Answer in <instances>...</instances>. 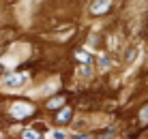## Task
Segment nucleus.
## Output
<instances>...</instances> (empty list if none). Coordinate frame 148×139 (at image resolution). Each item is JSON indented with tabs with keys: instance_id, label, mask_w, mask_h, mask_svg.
<instances>
[{
	"instance_id": "nucleus-4",
	"label": "nucleus",
	"mask_w": 148,
	"mask_h": 139,
	"mask_svg": "<svg viewBox=\"0 0 148 139\" xmlns=\"http://www.w3.org/2000/svg\"><path fill=\"white\" fill-rule=\"evenodd\" d=\"M140 120L144 122V124L148 122V105H144V107H142V111H140Z\"/></svg>"
},
{
	"instance_id": "nucleus-2",
	"label": "nucleus",
	"mask_w": 148,
	"mask_h": 139,
	"mask_svg": "<svg viewBox=\"0 0 148 139\" xmlns=\"http://www.w3.org/2000/svg\"><path fill=\"white\" fill-rule=\"evenodd\" d=\"M71 118H73V111H71L69 107H62V109L56 114V122H58V124H67V122H71Z\"/></svg>"
},
{
	"instance_id": "nucleus-3",
	"label": "nucleus",
	"mask_w": 148,
	"mask_h": 139,
	"mask_svg": "<svg viewBox=\"0 0 148 139\" xmlns=\"http://www.w3.org/2000/svg\"><path fill=\"white\" fill-rule=\"evenodd\" d=\"M62 103H64V96H56V99L47 101V107H49V109H56V107H60Z\"/></svg>"
},
{
	"instance_id": "nucleus-7",
	"label": "nucleus",
	"mask_w": 148,
	"mask_h": 139,
	"mask_svg": "<svg viewBox=\"0 0 148 139\" xmlns=\"http://www.w3.org/2000/svg\"><path fill=\"white\" fill-rule=\"evenodd\" d=\"M75 56H77V58H82V60H84V62H90V56L82 54V51H77V54H75Z\"/></svg>"
},
{
	"instance_id": "nucleus-1",
	"label": "nucleus",
	"mask_w": 148,
	"mask_h": 139,
	"mask_svg": "<svg viewBox=\"0 0 148 139\" xmlns=\"http://www.w3.org/2000/svg\"><path fill=\"white\" fill-rule=\"evenodd\" d=\"M112 4L108 2V0H99V2H92L90 4V13L92 15H101V13H108L110 11Z\"/></svg>"
},
{
	"instance_id": "nucleus-9",
	"label": "nucleus",
	"mask_w": 148,
	"mask_h": 139,
	"mask_svg": "<svg viewBox=\"0 0 148 139\" xmlns=\"http://www.w3.org/2000/svg\"><path fill=\"white\" fill-rule=\"evenodd\" d=\"M101 66H110V60L105 58V56H103V58H101Z\"/></svg>"
},
{
	"instance_id": "nucleus-6",
	"label": "nucleus",
	"mask_w": 148,
	"mask_h": 139,
	"mask_svg": "<svg viewBox=\"0 0 148 139\" xmlns=\"http://www.w3.org/2000/svg\"><path fill=\"white\" fill-rule=\"evenodd\" d=\"M24 139H41L39 133H32V131H26L24 133Z\"/></svg>"
},
{
	"instance_id": "nucleus-8",
	"label": "nucleus",
	"mask_w": 148,
	"mask_h": 139,
	"mask_svg": "<svg viewBox=\"0 0 148 139\" xmlns=\"http://www.w3.org/2000/svg\"><path fill=\"white\" fill-rule=\"evenodd\" d=\"M71 139H92L90 135H75V137H71Z\"/></svg>"
},
{
	"instance_id": "nucleus-10",
	"label": "nucleus",
	"mask_w": 148,
	"mask_h": 139,
	"mask_svg": "<svg viewBox=\"0 0 148 139\" xmlns=\"http://www.w3.org/2000/svg\"><path fill=\"white\" fill-rule=\"evenodd\" d=\"M54 137H56V139H64V135H62V133H56Z\"/></svg>"
},
{
	"instance_id": "nucleus-5",
	"label": "nucleus",
	"mask_w": 148,
	"mask_h": 139,
	"mask_svg": "<svg viewBox=\"0 0 148 139\" xmlns=\"http://www.w3.org/2000/svg\"><path fill=\"white\" fill-rule=\"evenodd\" d=\"M99 137H101V139H110V137H114V128H105V131L101 133Z\"/></svg>"
}]
</instances>
